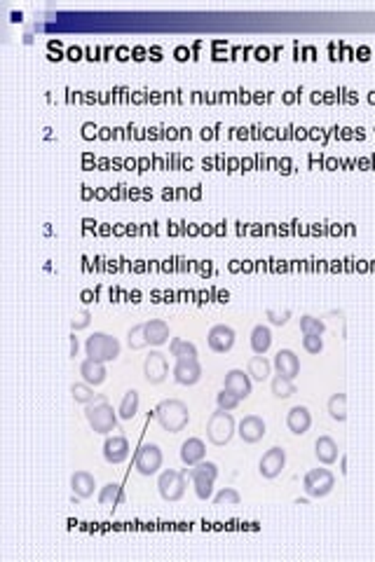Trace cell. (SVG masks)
<instances>
[{
    "label": "cell",
    "mask_w": 375,
    "mask_h": 562,
    "mask_svg": "<svg viewBox=\"0 0 375 562\" xmlns=\"http://www.w3.org/2000/svg\"><path fill=\"white\" fill-rule=\"evenodd\" d=\"M155 417L164 431H169V434H179V431L188 427L190 410H188L186 403L179 401V398H164V401L155 408Z\"/></svg>",
    "instance_id": "1"
},
{
    "label": "cell",
    "mask_w": 375,
    "mask_h": 562,
    "mask_svg": "<svg viewBox=\"0 0 375 562\" xmlns=\"http://www.w3.org/2000/svg\"><path fill=\"white\" fill-rule=\"evenodd\" d=\"M85 417L89 422V427L94 434H101V436H108L113 431L118 429V415L113 410V405L106 401H94V403H87L85 408Z\"/></svg>",
    "instance_id": "2"
},
{
    "label": "cell",
    "mask_w": 375,
    "mask_h": 562,
    "mask_svg": "<svg viewBox=\"0 0 375 562\" xmlns=\"http://www.w3.org/2000/svg\"><path fill=\"white\" fill-rule=\"evenodd\" d=\"M235 431H237V422L228 410H220L218 408V410L211 412L209 420H206V438H209L213 445H218V448H223V445L233 441Z\"/></svg>",
    "instance_id": "3"
},
{
    "label": "cell",
    "mask_w": 375,
    "mask_h": 562,
    "mask_svg": "<svg viewBox=\"0 0 375 562\" xmlns=\"http://www.w3.org/2000/svg\"><path fill=\"white\" fill-rule=\"evenodd\" d=\"M85 352H87V359H94V361H101V364H108V361H116L120 356V342H118V337H113L108 333H101V330H96V333H91L87 337Z\"/></svg>",
    "instance_id": "4"
},
{
    "label": "cell",
    "mask_w": 375,
    "mask_h": 562,
    "mask_svg": "<svg viewBox=\"0 0 375 562\" xmlns=\"http://www.w3.org/2000/svg\"><path fill=\"white\" fill-rule=\"evenodd\" d=\"M188 478L193 480L195 485V495L206 502V499L213 497V483H216V476H218V466L213 464V461H200V464L195 466H188L186 468Z\"/></svg>",
    "instance_id": "5"
},
{
    "label": "cell",
    "mask_w": 375,
    "mask_h": 562,
    "mask_svg": "<svg viewBox=\"0 0 375 562\" xmlns=\"http://www.w3.org/2000/svg\"><path fill=\"white\" fill-rule=\"evenodd\" d=\"M186 488H188L186 468H183V471L167 468V471L159 473L157 490H159V497H162L164 502H179V499H183V495H186Z\"/></svg>",
    "instance_id": "6"
},
{
    "label": "cell",
    "mask_w": 375,
    "mask_h": 562,
    "mask_svg": "<svg viewBox=\"0 0 375 562\" xmlns=\"http://www.w3.org/2000/svg\"><path fill=\"white\" fill-rule=\"evenodd\" d=\"M162 450L155 443H141L134 455V468L141 476H155L162 468Z\"/></svg>",
    "instance_id": "7"
},
{
    "label": "cell",
    "mask_w": 375,
    "mask_h": 562,
    "mask_svg": "<svg viewBox=\"0 0 375 562\" xmlns=\"http://www.w3.org/2000/svg\"><path fill=\"white\" fill-rule=\"evenodd\" d=\"M303 488L312 499H321L335 488V476L328 468H312V471L305 473Z\"/></svg>",
    "instance_id": "8"
},
{
    "label": "cell",
    "mask_w": 375,
    "mask_h": 562,
    "mask_svg": "<svg viewBox=\"0 0 375 562\" xmlns=\"http://www.w3.org/2000/svg\"><path fill=\"white\" fill-rule=\"evenodd\" d=\"M143 375L150 384H162L169 375V361L162 352H150L143 361Z\"/></svg>",
    "instance_id": "9"
},
{
    "label": "cell",
    "mask_w": 375,
    "mask_h": 562,
    "mask_svg": "<svg viewBox=\"0 0 375 562\" xmlns=\"http://www.w3.org/2000/svg\"><path fill=\"white\" fill-rule=\"evenodd\" d=\"M286 466V450L284 448H270L265 452L263 457H260L258 461V471L263 478L267 480H272V478H277V476L281 473V468Z\"/></svg>",
    "instance_id": "10"
},
{
    "label": "cell",
    "mask_w": 375,
    "mask_h": 562,
    "mask_svg": "<svg viewBox=\"0 0 375 562\" xmlns=\"http://www.w3.org/2000/svg\"><path fill=\"white\" fill-rule=\"evenodd\" d=\"M202 377V366L197 359H179L174 366V380L183 384V387H193L200 382Z\"/></svg>",
    "instance_id": "11"
},
{
    "label": "cell",
    "mask_w": 375,
    "mask_h": 562,
    "mask_svg": "<svg viewBox=\"0 0 375 562\" xmlns=\"http://www.w3.org/2000/svg\"><path fill=\"white\" fill-rule=\"evenodd\" d=\"M206 342H209V347L213 352L228 354L235 347V330L230 326H225V323H218V326H213L209 333H206Z\"/></svg>",
    "instance_id": "12"
},
{
    "label": "cell",
    "mask_w": 375,
    "mask_h": 562,
    "mask_svg": "<svg viewBox=\"0 0 375 562\" xmlns=\"http://www.w3.org/2000/svg\"><path fill=\"white\" fill-rule=\"evenodd\" d=\"M129 441L125 436H108L103 441V457L108 464H122L127 457H129Z\"/></svg>",
    "instance_id": "13"
},
{
    "label": "cell",
    "mask_w": 375,
    "mask_h": 562,
    "mask_svg": "<svg viewBox=\"0 0 375 562\" xmlns=\"http://www.w3.org/2000/svg\"><path fill=\"white\" fill-rule=\"evenodd\" d=\"M223 389L233 391V394L242 401V398H249L251 396V389H254V384H251L249 373H244V371H240V368H235V371H230V373L225 375Z\"/></svg>",
    "instance_id": "14"
},
{
    "label": "cell",
    "mask_w": 375,
    "mask_h": 562,
    "mask_svg": "<svg viewBox=\"0 0 375 562\" xmlns=\"http://www.w3.org/2000/svg\"><path fill=\"white\" fill-rule=\"evenodd\" d=\"M237 434L242 436L244 443H258L265 436V422L258 415H247L240 425H237Z\"/></svg>",
    "instance_id": "15"
},
{
    "label": "cell",
    "mask_w": 375,
    "mask_h": 562,
    "mask_svg": "<svg viewBox=\"0 0 375 562\" xmlns=\"http://www.w3.org/2000/svg\"><path fill=\"white\" fill-rule=\"evenodd\" d=\"M274 371L279 375L289 377V380H293V377L301 375V359L296 356V352L291 349H279L274 354Z\"/></svg>",
    "instance_id": "16"
},
{
    "label": "cell",
    "mask_w": 375,
    "mask_h": 562,
    "mask_svg": "<svg viewBox=\"0 0 375 562\" xmlns=\"http://www.w3.org/2000/svg\"><path fill=\"white\" fill-rule=\"evenodd\" d=\"M286 427L291 434L296 436H303L308 434V429L312 427V415L305 405H293L286 415Z\"/></svg>",
    "instance_id": "17"
},
{
    "label": "cell",
    "mask_w": 375,
    "mask_h": 562,
    "mask_svg": "<svg viewBox=\"0 0 375 562\" xmlns=\"http://www.w3.org/2000/svg\"><path fill=\"white\" fill-rule=\"evenodd\" d=\"M169 335H172L169 323L164 319L145 321V337H148V344H152V347H159V344L169 342Z\"/></svg>",
    "instance_id": "18"
},
{
    "label": "cell",
    "mask_w": 375,
    "mask_h": 562,
    "mask_svg": "<svg viewBox=\"0 0 375 562\" xmlns=\"http://www.w3.org/2000/svg\"><path fill=\"white\" fill-rule=\"evenodd\" d=\"M99 504L106 506V509H118V506H122L127 502V495H125V490H122V485L118 483H108V485H103L101 490H99Z\"/></svg>",
    "instance_id": "19"
},
{
    "label": "cell",
    "mask_w": 375,
    "mask_h": 562,
    "mask_svg": "<svg viewBox=\"0 0 375 562\" xmlns=\"http://www.w3.org/2000/svg\"><path fill=\"white\" fill-rule=\"evenodd\" d=\"M71 488H73L75 497L89 499L91 495H94V490H96V478L89 471H75L71 476Z\"/></svg>",
    "instance_id": "20"
},
{
    "label": "cell",
    "mask_w": 375,
    "mask_h": 562,
    "mask_svg": "<svg viewBox=\"0 0 375 562\" xmlns=\"http://www.w3.org/2000/svg\"><path fill=\"white\" fill-rule=\"evenodd\" d=\"M206 455V448H204V441L202 438H188L186 443L181 445V459L186 466H195L200 464Z\"/></svg>",
    "instance_id": "21"
},
{
    "label": "cell",
    "mask_w": 375,
    "mask_h": 562,
    "mask_svg": "<svg viewBox=\"0 0 375 562\" xmlns=\"http://www.w3.org/2000/svg\"><path fill=\"white\" fill-rule=\"evenodd\" d=\"M315 455L321 464H335V461H338V455H340L338 443H335L331 436H319L317 443H315Z\"/></svg>",
    "instance_id": "22"
},
{
    "label": "cell",
    "mask_w": 375,
    "mask_h": 562,
    "mask_svg": "<svg viewBox=\"0 0 375 562\" xmlns=\"http://www.w3.org/2000/svg\"><path fill=\"white\" fill-rule=\"evenodd\" d=\"M80 375H82V380H85L87 384H91V387H99L103 380H106V366L101 364V361H94V359H85L80 364Z\"/></svg>",
    "instance_id": "23"
},
{
    "label": "cell",
    "mask_w": 375,
    "mask_h": 562,
    "mask_svg": "<svg viewBox=\"0 0 375 562\" xmlns=\"http://www.w3.org/2000/svg\"><path fill=\"white\" fill-rule=\"evenodd\" d=\"M270 344H272V330L263 326V323H258V326L251 330V349L263 356V354L270 349Z\"/></svg>",
    "instance_id": "24"
},
{
    "label": "cell",
    "mask_w": 375,
    "mask_h": 562,
    "mask_svg": "<svg viewBox=\"0 0 375 562\" xmlns=\"http://www.w3.org/2000/svg\"><path fill=\"white\" fill-rule=\"evenodd\" d=\"M270 371H272V364H270V361H267L265 356H260V354H256V356H251V359H249L247 373H249L251 380L265 382L267 377H270Z\"/></svg>",
    "instance_id": "25"
},
{
    "label": "cell",
    "mask_w": 375,
    "mask_h": 562,
    "mask_svg": "<svg viewBox=\"0 0 375 562\" xmlns=\"http://www.w3.org/2000/svg\"><path fill=\"white\" fill-rule=\"evenodd\" d=\"M71 394H73V401L75 403H94V401H103V394H94V389H91V384L87 382H75L71 387Z\"/></svg>",
    "instance_id": "26"
},
{
    "label": "cell",
    "mask_w": 375,
    "mask_h": 562,
    "mask_svg": "<svg viewBox=\"0 0 375 562\" xmlns=\"http://www.w3.org/2000/svg\"><path fill=\"white\" fill-rule=\"evenodd\" d=\"M139 403H141L139 391H136V389H129L127 394L122 396V403H120L118 415H120L122 420H134V417H136V412H139Z\"/></svg>",
    "instance_id": "27"
},
{
    "label": "cell",
    "mask_w": 375,
    "mask_h": 562,
    "mask_svg": "<svg viewBox=\"0 0 375 562\" xmlns=\"http://www.w3.org/2000/svg\"><path fill=\"white\" fill-rule=\"evenodd\" d=\"M169 352H172V356L176 361H179V359H197V347H195V344L188 342V340H181V337H172Z\"/></svg>",
    "instance_id": "28"
},
{
    "label": "cell",
    "mask_w": 375,
    "mask_h": 562,
    "mask_svg": "<svg viewBox=\"0 0 375 562\" xmlns=\"http://www.w3.org/2000/svg\"><path fill=\"white\" fill-rule=\"evenodd\" d=\"M328 415L335 420V422H345L347 420V396L338 391V394H333L328 398Z\"/></svg>",
    "instance_id": "29"
},
{
    "label": "cell",
    "mask_w": 375,
    "mask_h": 562,
    "mask_svg": "<svg viewBox=\"0 0 375 562\" xmlns=\"http://www.w3.org/2000/svg\"><path fill=\"white\" fill-rule=\"evenodd\" d=\"M270 387H272V394L277 396V398H289V396H293V394H296V384H293V380H289V377L279 375V373L272 377Z\"/></svg>",
    "instance_id": "30"
},
{
    "label": "cell",
    "mask_w": 375,
    "mask_h": 562,
    "mask_svg": "<svg viewBox=\"0 0 375 562\" xmlns=\"http://www.w3.org/2000/svg\"><path fill=\"white\" fill-rule=\"evenodd\" d=\"M127 344H129V349H134V352L148 347V337H145V323H136V326L129 328Z\"/></svg>",
    "instance_id": "31"
},
{
    "label": "cell",
    "mask_w": 375,
    "mask_h": 562,
    "mask_svg": "<svg viewBox=\"0 0 375 562\" xmlns=\"http://www.w3.org/2000/svg\"><path fill=\"white\" fill-rule=\"evenodd\" d=\"M326 323L317 317H303L301 319V333L303 335H324Z\"/></svg>",
    "instance_id": "32"
},
{
    "label": "cell",
    "mask_w": 375,
    "mask_h": 562,
    "mask_svg": "<svg viewBox=\"0 0 375 562\" xmlns=\"http://www.w3.org/2000/svg\"><path fill=\"white\" fill-rule=\"evenodd\" d=\"M242 502V497H240V492L233 490V488H225V490H220L216 497H213V504L216 506H237Z\"/></svg>",
    "instance_id": "33"
},
{
    "label": "cell",
    "mask_w": 375,
    "mask_h": 562,
    "mask_svg": "<svg viewBox=\"0 0 375 562\" xmlns=\"http://www.w3.org/2000/svg\"><path fill=\"white\" fill-rule=\"evenodd\" d=\"M216 403H218L220 410H228V412H230V410H235L237 405H240V398H237V396L233 394V391L223 389V391H220V394L216 396Z\"/></svg>",
    "instance_id": "34"
},
{
    "label": "cell",
    "mask_w": 375,
    "mask_h": 562,
    "mask_svg": "<svg viewBox=\"0 0 375 562\" xmlns=\"http://www.w3.org/2000/svg\"><path fill=\"white\" fill-rule=\"evenodd\" d=\"M303 347L310 354H321V349H324V340H321V335H305Z\"/></svg>",
    "instance_id": "35"
},
{
    "label": "cell",
    "mask_w": 375,
    "mask_h": 562,
    "mask_svg": "<svg viewBox=\"0 0 375 562\" xmlns=\"http://www.w3.org/2000/svg\"><path fill=\"white\" fill-rule=\"evenodd\" d=\"M89 321H91V314H89L87 310L78 312V314H75V317L71 319V328H73V333H78V330L87 328V326H89Z\"/></svg>",
    "instance_id": "36"
},
{
    "label": "cell",
    "mask_w": 375,
    "mask_h": 562,
    "mask_svg": "<svg viewBox=\"0 0 375 562\" xmlns=\"http://www.w3.org/2000/svg\"><path fill=\"white\" fill-rule=\"evenodd\" d=\"M267 317H270V321L272 323H277V326H281V323H286L289 321V317H291V312L289 310H284V312H274V310H267Z\"/></svg>",
    "instance_id": "37"
},
{
    "label": "cell",
    "mask_w": 375,
    "mask_h": 562,
    "mask_svg": "<svg viewBox=\"0 0 375 562\" xmlns=\"http://www.w3.org/2000/svg\"><path fill=\"white\" fill-rule=\"evenodd\" d=\"M75 354H78V340H75V333L71 335V356L75 359Z\"/></svg>",
    "instance_id": "38"
},
{
    "label": "cell",
    "mask_w": 375,
    "mask_h": 562,
    "mask_svg": "<svg viewBox=\"0 0 375 562\" xmlns=\"http://www.w3.org/2000/svg\"><path fill=\"white\" fill-rule=\"evenodd\" d=\"M68 59L78 61V59H80V50H78V47H71V50H68Z\"/></svg>",
    "instance_id": "39"
},
{
    "label": "cell",
    "mask_w": 375,
    "mask_h": 562,
    "mask_svg": "<svg viewBox=\"0 0 375 562\" xmlns=\"http://www.w3.org/2000/svg\"><path fill=\"white\" fill-rule=\"evenodd\" d=\"M186 54H188L186 47H179V50H176V59H179V61H186V59H188Z\"/></svg>",
    "instance_id": "40"
},
{
    "label": "cell",
    "mask_w": 375,
    "mask_h": 562,
    "mask_svg": "<svg viewBox=\"0 0 375 562\" xmlns=\"http://www.w3.org/2000/svg\"><path fill=\"white\" fill-rule=\"evenodd\" d=\"M143 54H145V50H143V47H136V50H134V59H136V61H141V59H145V57H143Z\"/></svg>",
    "instance_id": "41"
},
{
    "label": "cell",
    "mask_w": 375,
    "mask_h": 562,
    "mask_svg": "<svg viewBox=\"0 0 375 562\" xmlns=\"http://www.w3.org/2000/svg\"><path fill=\"white\" fill-rule=\"evenodd\" d=\"M369 54H371V52H369V47H362V50H359V59L366 61V59H369Z\"/></svg>",
    "instance_id": "42"
},
{
    "label": "cell",
    "mask_w": 375,
    "mask_h": 562,
    "mask_svg": "<svg viewBox=\"0 0 375 562\" xmlns=\"http://www.w3.org/2000/svg\"><path fill=\"white\" fill-rule=\"evenodd\" d=\"M118 54H120V57H118V59H122V61H125V59H129V57H127V54H129V50H127V47H120V50H118Z\"/></svg>",
    "instance_id": "43"
},
{
    "label": "cell",
    "mask_w": 375,
    "mask_h": 562,
    "mask_svg": "<svg viewBox=\"0 0 375 562\" xmlns=\"http://www.w3.org/2000/svg\"><path fill=\"white\" fill-rule=\"evenodd\" d=\"M91 129L96 132V127H91V125H85V138H91Z\"/></svg>",
    "instance_id": "44"
},
{
    "label": "cell",
    "mask_w": 375,
    "mask_h": 562,
    "mask_svg": "<svg viewBox=\"0 0 375 562\" xmlns=\"http://www.w3.org/2000/svg\"><path fill=\"white\" fill-rule=\"evenodd\" d=\"M162 57H159V50H152V61H159Z\"/></svg>",
    "instance_id": "45"
}]
</instances>
